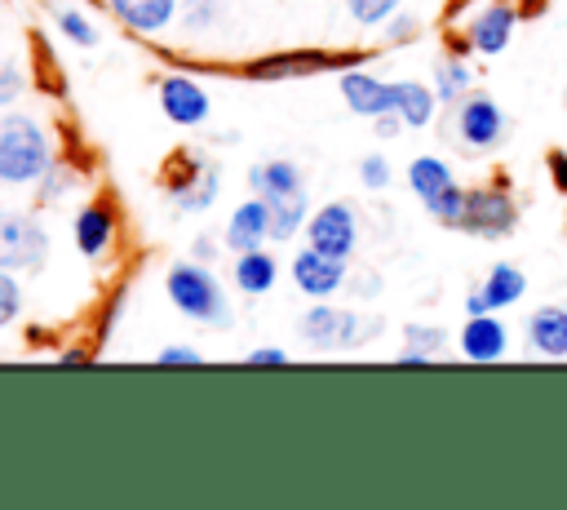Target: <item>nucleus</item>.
I'll return each mask as SVG.
<instances>
[{"label": "nucleus", "mask_w": 567, "mask_h": 510, "mask_svg": "<svg viewBox=\"0 0 567 510\" xmlns=\"http://www.w3.org/2000/svg\"><path fill=\"white\" fill-rule=\"evenodd\" d=\"M49 169V137L35 120L27 115H4L0 120V182L22 186L44 177Z\"/></svg>", "instance_id": "nucleus-1"}, {"label": "nucleus", "mask_w": 567, "mask_h": 510, "mask_svg": "<svg viewBox=\"0 0 567 510\" xmlns=\"http://www.w3.org/2000/svg\"><path fill=\"white\" fill-rule=\"evenodd\" d=\"M164 288H168V302H173L182 315H190V319H199V324H217V328L230 324V306H226L221 284H217L213 271H204V266H195V262H177V266H168Z\"/></svg>", "instance_id": "nucleus-2"}, {"label": "nucleus", "mask_w": 567, "mask_h": 510, "mask_svg": "<svg viewBox=\"0 0 567 510\" xmlns=\"http://www.w3.org/2000/svg\"><path fill=\"white\" fill-rule=\"evenodd\" d=\"M49 262V231L13 208H0V271H40Z\"/></svg>", "instance_id": "nucleus-3"}, {"label": "nucleus", "mask_w": 567, "mask_h": 510, "mask_svg": "<svg viewBox=\"0 0 567 510\" xmlns=\"http://www.w3.org/2000/svg\"><path fill=\"white\" fill-rule=\"evenodd\" d=\"M514 226H518V204L509 200V191L483 186V191H470V195H465L461 231H470V235H478V239H505Z\"/></svg>", "instance_id": "nucleus-4"}, {"label": "nucleus", "mask_w": 567, "mask_h": 510, "mask_svg": "<svg viewBox=\"0 0 567 510\" xmlns=\"http://www.w3.org/2000/svg\"><path fill=\"white\" fill-rule=\"evenodd\" d=\"M301 337L310 341V346H319V350H328V346H354V341H363L368 333V324L354 315V310H337V306H323V302H315L306 315H301Z\"/></svg>", "instance_id": "nucleus-5"}, {"label": "nucleus", "mask_w": 567, "mask_h": 510, "mask_svg": "<svg viewBox=\"0 0 567 510\" xmlns=\"http://www.w3.org/2000/svg\"><path fill=\"white\" fill-rule=\"evenodd\" d=\"M456 137L470 151H492L505 137V111L496 106V98L487 93H470L456 111Z\"/></svg>", "instance_id": "nucleus-6"}, {"label": "nucleus", "mask_w": 567, "mask_h": 510, "mask_svg": "<svg viewBox=\"0 0 567 510\" xmlns=\"http://www.w3.org/2000/svg\"><path fill=\"white\" fill-rule=\"evenodd\" d=\"M306 239L310 248L328 253V257H350L354 253V239H359V222H354V208L350 204H323L310 222H306Z\"/></svg>", "instance_id": "nucleus-7"}, {"label": "nucleus", "mask_w": 567, "mask_h": 510, "mask_svg": "<svg viewBox=\"0 0 567 510\" xmlns=\"http://www.w3.org/2000/svg\"><path fill=\"white\" fill-rule=\"evenodd\" d=\"M523 293H527V275H523L518 266H509V262H496V266L487 271V279H483L474 293H470L465 310H470V315H483V310H505V306H514Z\"/></svg>", "instance_id": "nucleus-8"}, {"label": "nucleus", "mask_w": 567, "mask_h": 510, "mask_svg": "<svg viewBox=\"0 0 567 510\" xmlns=\"http://www.w3.org/2000/svg\"><path fill=\"white\" fill-rule=\"evenodd\" d=\"M292 279L306 297H332L346 279V257H328L319 248H306L292 257Z\"/></svg>", "instance_id": "nucleus-9"}, {"label": "nucleus", "mask_w": 567, "mask_h": 510, "mask_svg": "<svg viewBox=\"0 0 567 510\" xmlns=\"http://www.w3.org/2000/svg\"><path fill=\"white\" fill-rule=\"evenodd\" d=\"M514 22H518V9H514V4H487V9H478V13L470 18L465 40H470V49H474V53L496 58V53L509 44Z\"/></svg>", "instance_id": "nucleus-10"}, {"label": "nucleus", "mask_w": 567, "mask_h": 510, "mask_svg": "<svg viewBox=\"0 0 567 510\" xmlns=\"http://www.w3.org/2000/svg\"><path fill=\"white\" fill-rule=\"evenodd\" d=\"M337 89H341V98H346V106L354 115H372L377 120V115L394 111V84H385V80H377L368 71H341Z\"/></svg>", "instance_id": "nucleus-11"}, {"label": "nucleus", "mask_w": 567, "mask_h": 510, "mask_svg": "<svg viewBox=\"0 0 567 510\" xmlns=\"http://www.w3.org/2000/svg\"><path fill=\"white\" fill-rule=\"evenodd\" d=\"M505 346H509V333H505V324H501L492 310L465 319V328H461V355H465V359L492 364V359L505 355Z\"/></svg>", "instance_id": "nucleus-12"}, {"label": "nucleus", "mask_w": 567, "mask_h": 510, "mask_svg": "<svg viewBox=\"0 0 567 510\" xmlns=\"http://www.w3.org/2000/svg\"><path fill=\"white\" fill-rule=\"evenodd\" d=\"M159 106L173 124H199L208 115V93L186 75H168L159 80Z\"/></svg>", "instance_id": "nucleus-13"}, {"label": "nucleus", "mask_w": 567, "mask_h": 510, "mask_svg": "<svg viewBox=\"0 0 567 510\" xmlns=\"http://www.w3.org/2000/svg\"><path fill=\"white\" fill-rule=\"evenodd\" d=\"M527 346L545 359H567V306H536L527 315Z\"/></svg>", "instance_id": "nucleus-14"}, {"label": "nucleus", "mask_w": 567, "mask_h": 510, "mask_svg": "<svg viewBox=\"0 0 567 510\" xmlns=\"http://www.w3.org/2000/svg\"><path fill=\"white\" fill-rule=\"evenodd\" d=\"M261 239H270V208L266 200H244L235 213H230V226H226V244L235 253H248V248H261Z\"/></svg>", "instance_id": "nucleus-15"}, {"label": "nucleus", "mask_w": 567, "mask_h": 510, "mask_svg": "<svg viewBox=\"0 0 567 510\" xmlns=\"http://www.w3.org/2000/svg\"><path fill=\"white\" fill-rule=\"evenodd\" d=\"M111 13H115L124 27L151 35V31H164V27L173 22L177 0H111Z\"/></svg>", "instance_id": "nucleus-16"}, {"label": "nucleus", "mask_w": 567, "mask_h": 510, "mask_svg": "<svg viewBox=\"0 0 567 510\" xmlns=\"http://www.w3.org/2000/svg\"><path fill=\"white\" fill-rule=\"evenodd\" d=\"M270 208V239H292L297 226L306 222V191L288 186V191H266L261 195Z\"/></svg>", "instance_id": "nucleus-17"}, {"label": "nucleus", "mask_w": 567, "mask_h": 510, "mask_svg": "<svg viewBox=\"0 0 567 510\" xmlns=\"http://www.w3.org/2000/svg\"><path fill=\"white\" fill-rule=\"evenodd\" d=\"M434 102H439L434 89H425L416 80H394V111L408 129H425L430 115H434Z\"/></svg>", "instance_id": "nucleus-18"}, {"label": "nucleus", "mask_w": 567, "mask_h": 510, "mask_svg": "<svg viewBox=\"0 0 567 510\" xmlns=\"http://www.w3.org/2000/svg\"><path fill=\"white\" fill-rule=\"evenodd\" d=\"M75 244L84 257H97L106 253L111 244V208L106 204H84L80 217H75Z\"/></svg>", "instance_id": "nucleus-19"}, {"label": "nucleus", "mask_w": 567, "mask_h": 510, "mask_svg": "<svg viewBox=\"0 0 567 510\" xmlns=\"http://www.w3.org/2000/svg\"><path fill=\"white\" fill-rule=\"evenodd\" d=\"M275 275H279V266H275V257L270 253H261V248H248V253H239V262H235V284L244 288V293H266L270 284H275Z\"/></svg>", "instance_id": "nucleus-20"}, {"label": "nucleus", "mask_w": 567, "mask_h": 510, "mask_svg": "<svg viewBox=\"0 0 567 510\" xmlns=\"http://www.w3.org/2000/svg\"><path fill=\"white\" fill-rule=\"evenodd\" d=\"M447 182H452V169H447L439 155H416V160L408 164V186L416 191V200H421V204H425V200H434Z\"/></svg>", "instance_id": "nucleus-21"}, {"label": "nucleus", "mask_w": 567, "mask_h": 510, "mask_svg": "<svg viewBox=\"0 0 567 510\" xmlns=\"http://www.w3.org/2000/svg\"><path fill=\"white\" fill-rule=\"evenodd\" d=\"M248 186L257 195L266 191H288V186H301V169L292 160H266V164H252L248 169Z\"/></svg>", "instance_id": "nucleus-22"}, {"label": "nucleus", "mask_w": 567, "mask_h": 510, "mask_svg": "<svg viewBox=\"0 0 567 510\" xmlns=\"http://www.w3.org/2000/svg\"><path fill=\"white\" fill-rule=\"evenodd\" d=\"M319 67H328L323 53H279V58L252 62L248 75H257V80H266V75H301V71H319Z\"/></svg>", "instance_id": "nucleus-23"}, {"label": "nucleus", "mask_w": 567, "mask_h": 510, "mask_svg": "<svg viewBox=\"0 0 567 510\" xmlns=\"http://www.w3.org/2000/svg\"><path fill=\"white\" fill-rule=\"evenodd\" d=\"M443 350V333L439 328H425V324H408L403 328V355L399 364H425L430 355Z\"/></svg>", "instance_id": "nucleus-24"}, {"label": "nucleus", "mask_w": 567, "mask_h": 510, "mask_svg": "<svg viewBox=\"0 0 567 510\" xmlns=\"http://www.w3.org/2000/svg\"><path fill=\"white\" fill-rule=\"evenodd\" d=\"M465 195H470V191H461L456 182H447V186H443L434 200H425V208H430V217H434V222H443V226H456V231H461V217H465Z\"/></svg>", "instance_id": "nucleus-25"}, {"label": "nucleus", "mask_w": 567, "mask_h": 510, "mask_svg": "<svg viewBox=\"0 0 567 510\" xmlns=\"http://www.w3.org/2000/svg\"><path fill=\"white\" fill-rule=\"evenodd\" d=\"M465 84H470L465 62H461V58H439V67H434V93H439L443 102H456V98L465 93Z\"/></svg>", "instance_id": "nucleus-26"}, {"label": "nucleus", "mask_w": 567, "mask_h": 510, "mask_svg": "<svg viewBox=\"0 0 567 510\" xmlns=\"http://www.w3.org/2000/svg\"><path fill=\"white\" fill-rule=\"evenodd\" d=\"M58 31H62V35H71L80 49H93V44H97L93 22H89L84 13H75V9H62V13H58Z\"/></svg>", "instance_id": "nucleus-27"}, {"label": "nucleus", "mask_w": 567, "mask_h": 510, "mask_svg": "<svg viewBox=\"0 0 567 510\" xmlns=\"http://www.w3.org/2000/svg\"><path fill=\"white\" fill-rule=\"evenodd\" d=\"M346 9H350V18L359 27H377L399 9V0H346Z\"/></svg>", "instance_id": "nucleus-28"}, {"label": "nucleus", "mask_w": 567, "mask_h": 510, "mask_svg": "<svg viewBox=\"0 0 567 510\" xmlns=\"http://www.w3.org/2000/svg\"><path fill=\"white\" fill-rule=\"evenodd\" d=\"M359 177H363L368 191H385V186H390V164H385V155H363Z\"/></svg>", "instance_id": "nucleus-29"}, {"label": "nucleus", "mask_w": 567, "mask_h": 510, "mask_svg": "<svg viewBox=\"0 0 567 510\" xmlns=\"http://www.w3.org/2000/svg\"><path fill=\"white\" fill-rule=\"evenodd\" d=\"M18 306H22V293H18V284L9 279V271H0V328L18 315Z\"/></svg>", "instance_id": "nucleus-30"}, {"label": "nucleus", "mask_w": 567, "mask_h": 510, "mask_svg": "<svg viewBox=\"0 0 567 510\" xmlns=\"http://www.w3.org/2000/svg\"><path fill=\"white\" fill-rule=\"evenodd\" d=\"M18 93H22V67H18V62H4V67H0V106L13 102Z\"/></svg>", "instance_id": "nucleus-31"}, {"label": "nucleus", "mask_w": 567, "mask_h": 510, "mask_svg": "<svg viewBox=\"0 0 567 510\" xmlns=\"http://www.w3.org/2000/svg\"><path fill=\"white\" fill-rule=\"evenodd\" d=\"M545 169H549V177H554V191L567 195V151H549V155H545Z\"/></svg>", "instance_id": "nucleus-32"}, {"label": "nucleus", "mask_w": 567, "mask_h": 510, "mask_svg": "<svg viewBox=\"0 0 567 510\" xmlns=\"http://www.w3.org/2000/svg\"><path fill=\"white\" fill-rule=\"evenodd\" d=\"M159 364H199V355L190 346H164L159 350Z\"/></svg>", "instance_id": "nucleus-33"}, {"label": "nucleus", "mask_w": 567, "mask_h": 510, "mask_svg": "<svg viewBox=\"0 0 567 510\" xmlns=\"http://www.w3.org/2000/svg\"><path fill=\"white\" fill-rule=\"evenodd\" d=\"M248 364H288V350H275V346H266V350H248Z\"/></svg>", "instance_id": "nucleus-34"}, {"label": "nucleus", "mask_w": 567, "mask_h": 510, "mask_svg": "<svg viewBox=\"0 0 567 510\" xmlns=\"http://www.w3.org/2000/svg\"><path fill=\"white\" fill-rule=\"evenodd\" d=\"M412 31H416V22H412V18H399V22L390 27V35H412Z\"/></svg>", "instance_id": "nucleus-35"}]
</instances>
